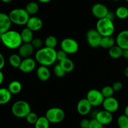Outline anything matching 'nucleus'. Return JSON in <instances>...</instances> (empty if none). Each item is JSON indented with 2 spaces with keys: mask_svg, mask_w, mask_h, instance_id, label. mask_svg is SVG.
Listing matches in <instances>:
<instances>
[{
  "mask_svg": "<svg viewBox=\"0 0 128 128\" xmlns=\"http://www.w3.org/2000/svg\"><path fill=\"white\" fill-rule=\"evenodd\" d=\"M34 48L31 43H22L18 48V54L21 58H28L32 54Z\"/></svg>",
  "mask_w": 128,
  "mask_h": 128,
  "instance_id": "obj_18",
  "label": "nucleus"
},
{
  "mask_svg": "<svg viewBox=\"0 0 128 128\" xmlns=\"http://www.w3.org/2000/svg\"><path fill=\"white\" fill-rule=\"evenodd\" d=\"M39 2H42V3H48V2H50L51 0H38Z\"/></svg>",
  "mask_w": 128,
  "mask_h": 128,
  "instance_id": "obj_46",
  "label": "nucleus"
},
{
  "mask_svg": "<svg viewBox=\"0 0 128 128\" xmlns=\"http://www.w3.org/2000/svg\"><path fill=\"white\" fill-rule=\"evenodd\" d=\"M108 54L111 58L118 59L122 56L123 50L118 45L115 44L114 46L111 48L110 50H108Z\"/></svg>",
  "mask_w": 128,
  "mask_h": 128,
  "instance_id": "obj_25",
  "label": "nucleus"
},
{
  "mask_svg": "<svg viewBox=\"0 0 128 128\" xmlns=\"http://www.w3.org/2000/svg\"><path fill=\"white\" fill-rule=\"evenodd\" d=\"M112 113L108 112L106 110H103L98 111L96 113L94 119H96L99 122L102 124L103 126L110 124L113 120Z\"/></svg>",
  "mask_w": 128,
  "mask_h": 128,
  "instance_id": "obj_11",
  "label": "nucleus"
},
{
  "mask_svg": "<svg viewBox=\"0 0 128 128\" xmlns=\"http://www.w3.org/2000/svg\"><path fill=\"white\" fill-rule=\"evenodd\" d=\"M31 112L30 104L24 100H19L14 102L11 106V112L15 117L24 118Z\"/></svg>",
  "mask_w": 128,
  "mask_h": 128,
  "instance_id": "obj_5",
  "label": "nucleus"
},
{
  "mask_svg": "<svg viewBox=\"0 0 128 128\" xmlns=\"http://www.w3.org/2000/svg\"><path fill=\"white\" fill-rule=\"evenodd\" d=\"M8 89L12 94H17L21 92L22 90V84L21 82L17 80H14L9 83Z\"/></svg>",
  "mask_w": 128,
  "mask_h": 128,
  "instance_id": "obj_23",
  "label": "nucleus"
},
{
  "mask_svg": "<svg viewBox=\"0 0 128 128\" xmlns=\"http://www.w3.org/2000/svg\"><path fill=\"white\" fill-rule=\"evenodd\" d=\"M4 79V76L3 72L1 71V70H0V85L3 82Z\"/></svg>",
  "mask_w": 128,
  "mask_h": 128,
  "instance_id": "obj_43",
  "label": "nucleus"
},
{
  "mask_svg": "<svg viewBox=\"0 0 128 128\" xmlns=\"http://www.w3.org/2000/svg\"><path fill=\"white\" fill-rule=\"evenodd\" d=\"M86 99L90 102L92 107H98L102 104L104 98L101 91L96 89H91L88 92Z\"/></svg>",
  "mask_w": 128,
  "mask_h": 128,
  "instance_id": "obj_8",
  "label": "nucleus"
},
{
  "mask_svg": "<svg viewBox=\"0 0 128 128\" xmlns=\"http://www.w3.org/2000/svg\"><path fill=\"white\" fill-rule=\"evenodd\" d=\"M11 22L18 26L26 24L30 19V14L23 8H15L11 10L8 14Z\"/></svg>",
  "mask_w": 128,
  "mask_h": 128,
  "instance_id": "obj_4",
  "label": "nucleus"
},
{
  "mask_svg": "<svg viewBox=\"0 0 128 128\" xmlns=\"http://www.w3.org/2000/svg\"><path fill=\"white\" fill-rule=\"evenodd\" d=\"M25 10L30 15L34 14L37 13L39 10L38 4L34 1H31L26 4Z\"/></svg>",
  "mask_w": 128,
  "mask_h": 128,
  "instance_id": "obj_29",
  "label": "nucleus"
},
{
  "mask_svg": "<svg viewBox=\"0 0 128 128\" xmlns=\"http://www.w3.org/2000/svg\"><path fill=\"white\" fill-rule=\"evenodd\" d=\"M59 64L62 68V69L64 70L66 73L72 72L74 69V63L71 59L68 58L64 59L63 60L60 61Z\"/></svg>",
  "mask_w": 128,
  "mask_h": 128,
  "instance_id": "obj_24",
  "label": "nucleus"
},
{
  "mask_svg": "<svg viewBox=\"0 0 128 128\" xmlns=\"http://www.w3.org/2000/svg\"><path fill=\"white\" fill-rule=\"evenodd\" d=\"M53 71H54V74L58 78L64 77L66 73V72L64 71V70L62 69V68L60 66V64H56V66L54 67Z\"/></svg>",
  "mask_w": 128,
  "mask_h": 128,
  "instance_id": "obj_34",
  "label": "nucleus"
},
{
  "mask_svg": "<svg viewBox=\"0 0 128 128\" xmlns=\"http://www.w3.org/2000/svg\"><path fill=\"white\" fill-rule=\"evenodd\" d=\"M1 1H2V2H4V3H8V2H11L12 0H1Z\"/></svg>",
  "mask_w": 128,
  "mask_h": 128,
  "instance_id": "obj_47",
  "label": "nucleus"
},
{
  "mask_svg": "<svg viewBox=\"0 0 128 128\" xmlns=\"http://www.w3.org/2000/svg\"><path fill=\"white\" fill-rule=\"evenodd\" d=\"M44 44L46 47L54 49L58 44V40L53 35H50L44 40Z\"/></svg>",
  "mask_w": 128,
  "mask_h": 128,
  "instance_id": "obj_30",
  "label": "nucleus"
},
{
  "mask_svg": "<svg viewBox=\"0 0 128 128\" xmlns=\"http://www.w3.org/2000/svg\"><path fill=\"white\" fill-rule=\"evenodd\" d=\"M88 128H104V126L99 122L96 119L93 118L90 120V124Z\"/></svg>",
  "mask_w": 128,
  "mask_h": 128,
  "instance_id": "obj_36",
  "label": "nucleus"
},
{
  "mask_svg": "<svg viewBox=\"0 0 128 128\" xmlns=\"http://www.w3.org/2000/svg\"><path fill=\"white\" fill-rule=\"evenodd\" d=\"M1 42L8 49H18L22 44L20 32L10 30L1 34Z\"/></svg>",
  "mask_w": 128,
  "mask_h": 128,
  "instance_id": "obj_2",
  "label": "nucleus"
},
{
  "mask_svg": "<svg viewBox=\"0 0 128 128\" xmlns=\"http://www.w3.org/2000/svg\"><path fill=\"white\" fill-rule=\"evenodd\" d=\"M102 105L104 110L111 113L116 112L120 107L118 101L113 96L108 98H105Z\"/></svg>",
  "mask_w": 128,
  "mask_h": 128,
  "instance_id": "obj_12",
  "label": "nucleus"
},
{
  "mask_svg": "<svg viewBox=\"0 0 128 128\" xmlns=\"http://www.w3.org/2000/svg\"><path fill=\"white\" fill-rule=\"evenodd\" d=\"M66 58H68L67 54H66L64 51H62V50L56 51V60H57V61H58L59 62H60L61 61L63 60L64 59H66Z\"/></svg>",
  "mask_w": 128,
  "mask_h": 128,
  "instance_id": "obj_37",
  "label": "nucleus"
},
{
  "mask_svg": "<svg viewBox=\"0 0 128 128\" xmlns=\"http://www.w3.org/2000/svg\"><path fill=\"white\" fill-rule=\"evenodd\" d=\"M26 26L30 30L33 32H36L41 30L43 26V22L40 18L37 16H32L30 18Z\"/></svg>",
  "mask_w": 128,
  "mask_h": 128,
  "instance_id": "obj_15",
  "label": "nucleus"
},
{
  "mask_svg": "<svg viewBox=\"0 0 128 128\" xmlns=\"http://www.w3.org/2000/svg\"><path fill=\"white\" fill-rule=\"evenodd\" d=\"M38 118L39 117L38 116L37 114L31 111V112H30V113L27 115V116H26L25 118H26V121H27L29 124L34 125V124L36 122Z\"/></svg>",
  "mask_w": 128,
  "mask_h": 128,
  "instance_id": "obj_33",
  "label": "nucleus"
},
{
  "mask_svg": "<svg viewBox=\"0 0 128 128\" xmlns=\"http://www.w3.org/2000/svg\"></svg>",
  "mask_w": 128,
  "mask_h": 128,
  "instance_id": "obj_51",
  "label": "nucleus"
},
{
  "mask_svg": "<svg viewBox=\"0 0 128 128\" xmlns=\"http://www.w3.org/2000/svg\"><path fill=\"white\" fill-rule=\"evenodd\" d=\"M65 115V112L62 109L54 107L47 110L45 116L50 123L58 124L62 122L64 120Z\"/></svg>",
  "mask_w": 128,
  "mask_h": 128,
  "instance_id": "obj_6",
  "label": "nucleus"
},
{
  "mask_svg": "<svg viewBox=\"0 0 128 128\" xmlns=\"http://www.w3.org/2000/svg\"><path fill=\"white\" fill-rule=\"evenodd\" d=\"M1 42V34H0V44Z\"/></svg>",
  "mask_w": 128,
  "mask_h": 128,
  "instance_id": "obj_48",
  "label": "nucleus"
},
{
  "mask_svg": "<svg viewBox=\"0 0 128 128\" xmlns=\"http://www.w3.org/2000/svg\"><path fill=\"white\" fill-rule=\"evenodd\" d=\"M112 1H120V0H112Z\"/></svg>",
  "mask_w": 128,
  "mask_h": 128,
  "instance_id": "obj_49",
  "label": "nucleus"
},
{
  "mask_svg": "<svg viewBox=\"0 0 128 128\" xmlns=\"http://www.w3.org/2000/svg\"><path fill=\"white\" fill-rule=\"evenodd\" d=\"M21 57L19 54H12L9 57V62L12 67L15 68H19L21 63Z\"/></svg>",
  "mask_w": 128,
  "mask_h": 128,
  "instance_id": "obj_26",
  "label": "nucleus"
},
{
  "mask_svg": "<svg viewBox=\"0 0 128 128\" xmlns=\"http://www.w3.org/2000/svg\"><path fill=\"white\" fill-rule=\"evenodd\" d=\"M116 17L121 20H124L128 17V8L125 6H120L115 11Z\"/></svg>",
  "mask_w": 128,
  "mask_h": 128,
  "instance_id": "obj_27",
  "label": "nucleus"
},
{
  "mask_svg": "<svg viewBox=\"0 0 128 128\" xmlns=\"http://www.w3.org/2000/svg\"><path fill=\"white\" fill-rule=\"evenodd\" d=\"M31 44L34 49H37L38 50L42 48V45H43V41L41 38H34L31 41Z\"/></svg>",
  "mask_w": 128,
  "mask_h": 128,
  "instance_id": "obj_35",
  "label": "nucleus"
},
{
  "mask_svg": "<svg viewBox=\"0 0 128 128\" xmlns=\"http://www.w3.org/2000/svg\"><path fill=\"white\" fill-rule=\"evenodd\" d=\"M125 1H126V2H128V0H125Z\"/></svg>",
  "mask_w": 128,
  "mask_h": 128,
  "instance_id": "obj_50",
  "label": "nucleus"
},
{
  "mask_svg": "<svg viewBox=\"0 0 128 128\" xmlns=\"http://www.w3.org/2000/svg\"><path fill=\"white\" fill-rule=\"evenodd\" d=\"M96 29L102 37L111 36L114 32L115 26L113 21L106 17L98 20Z\"/></svg>",
  "mask_w": 128,
  "mask_h": 128,
  "instance_id": "obj_3",
  "label": "nucleus"
},
{
  "mask_svg": "<svg viewBox=\"0 0 128 128\" xmlns=\"http://www.w3.org/2000/svg\"><path fill=\"white\" fill-rule=\"evenodd\" d=\"M115 16H116V15H115V13H114V12H112V11H109V12H108V15H107V16H106V18H109L110 20H112V21H114V19Z\"/></svg>",
  "mask_w": 128,
  "mask_h": 128,
  "instance_id": "obj_41",
  "label": "nucleus"
},
{
  "mask_svg": "<svg viewBox=\"0 0 128 128\" xmlns=\"http://www.w3.org/2000/svg\"><path fill=\"white\" fill-rule=\"evenodd\" d=\"M115 44H116V40L112 36H103V37L102 36L100 46L104 49L110 50Z\"/></svg>",
  "mask_w": 128,
  "mask_h": 128,
  "instance_id": "obj_20",
  "label": "nucleus"
},
{
  "mask_svg": "<svg viewBox=\"0 0 128 128\" xmlns=\"http://www.w3.org/2000/svg\"><path fill=\"white\" fill-rule=\"evenodd\" d=\"M108 12L109 10L107 6L102 3L94 4L91 8L92 15L98 20L106 18Z\"/></svg>",
  "mask_w": 128,
  "mask_h": 128,
  "instance_id": "obj_10",
  "label": "nucleus"
},
{
  "mask_svg": "<svg viewBox=\"0 0 128 128\" xmlns=\"http://www.w3.org/2000/svg\"><path fill=\"white\" fill-rule=\"evenodd\" d=\"M122 57L124 58L126 60H128V49L123 50V54H122Z\"/></svg>",
  "mask_w": 128,
  "mask_h": 128,
  "instance_id": "obj_42",
  "label": "nucleus"
},
{
  "mask_svg": "<svg viewBox=\"0 0 128 128\" xmlns=\"http://www.w3.org/2000/svg\"><path fill=\"white\" fill-rule=\"evenodd\" d=\"M124 76H126V77L128 78V66L124 69Z\"/></svg>",
  "mask_w": 128,
  "mask_h": 128,
  "instance_id": "obj_44",
  "label": "nucleus"
},
{
  "mask_svg": "<svg viewBox=\"0 0 128 128\" xmlns=\"http://www.w3.org/2000/svg\"><path fill=\"white\" fill-rule=\"evenodd\" d=\"M35 60L41 66H48L53 64L56 60V51L55 49L44 47L38 50L35 53Z\"/></svg>",
  "mask_w": 128,
  "mask_h": 128,
  "instance_id": "obj_1",
  "label": "nucleus"
},
{
  "mask_svg": "<svg viewBox=\"0 0 128 128\" xmlns=\"http://www.w3.org/2000/svg\"><path fill=\"white\" fill-rule=\"evenodd\" d=\"M50 122L46 116H40L34 124V128H50Z\"/></svg>",
  "mask_w": 128,
  "mask_h": 128,
  "instance_id": "obj_28",
  "label": "nucleus"
},
{
  "mask_svg": "<svg viewBox=\"0 0 128 128\" xmlns=\"http://www.w3.org/2000/svg\"><path fill=\"white\" fill-rule=\"evenodd\" d=\"M102 36L96 29H91L86 33V41L89 46L91 48H96L100 46Z\"/></svg>",
  "mask_w": 128,
  "mask_h": 128,
  "instance_id": "obj_9",
  "label": "nucleus"
},
{
  "mask_svg": "<svg viewBox=\"0 0 128 128\" xmlns=\"http://www.w3.org/2000/svg\"><path fill=\"white\" fill-rule=\"evenodd\" d=\"M101 93H102V96L105 98H108L112 97L114 94L113 89H112V86H106L102 88V89L101 91Z\"/></svg>",
  "mask_w": 128,
  "mask_h": 128,
  "instance_id": "obj_32",
  "label": "nucleus"
},
{
  "mask_svg": "<svg viewBox=\"0 0 128 128\" xmlns=\"http://www.w3.org/2000/svg\"><path fill=\"white\" fill-rule=\"evenodd\" d=\"M90 124V120L88 119H82L80 122V126L81 128H88Z\"/></svg>",
  "mask_w": 128,
  "mask_h": 128,
  "instance_id": "obj_39",
  "label": "nucleus"
},
{
  "mask_svg": "<svg viewBox=\"0 0 128 128\" xmlns=\"http://www.w3.org/2000/svg\"><path fill=\"white\" fill-rule=\"evenodd\" d=\"M116 44L122 50L128 49V30H125L119 32L116 38Z\"/></svg>",
  "mask_w": 128,
  "mask_h": 128,
  "instance_id": "obj_16",
  "label": "nucleus"
},
{
  "mask_svg": "<svg viewBox=\"0 0 128 128\" xmlns=\"http://www.w3.org/2000/svg\"><path fill=\"white\" fill-rule=\"evenodd\" d=\"M12 22L9 15L4 12H0V34L4 33L10 30Z\"/></svg>",
  "mask_w": 128,
  "mask_h": 128,
  "instance_id": "obj_17",
  "label": "nucleus"
},
{
  "mask_svg": "<svg viewBox=\"0 0 128 128\" xmlns=\"http://www.w3.org/2000/svg\"><path fill=\"white\" fill-rule=\"evenodd\" d=\"M36 66V60L31 58H24L22 60L19 70L24 73H29L34 71Z\"/></svg>",
  "mask_w": 128,
  "mask_h": 128,
  "instance_id": "obj_13",
  "label": "nucleus"
},
{
  "mask_svg": "<svg viewBox=\"0 0 128 128\" xmlns=\"http://www.w3.org/2000/svg\"><path fill=\"white\" fill-rule=\"evenodd\" d=\"M5 64V59L1 52H0V70H2Z\"/></svg>",
  "mask_w": 128,
  "mask_h": 128,
  "instance_id": "obj_40",
  "label": "nucleus"
},
{
  "mask_svg": "<svg viewBox=\"0 0 128 128\" xmlns=\"http://www.w3.org/2000/svg\"><path fill=\"white\" fill-rule=\"evenodd\" d=\"M92 106L86 98H82L78 101L77 104V111L81 116L88 114L91 111Z\"/></svg>",
  "mask_w": 128,
  "mask_h": 128,
  "instance_id": "obj_14",
  "label": "nucleus"
},
{
  "mask_svg": "<svg viewBox=\"0 0 128 128\" xmlns=\"http://www.w3.org/2000/svg\"><path fill=\"white\" fill-rule=\"evenodd\" d=\"M36 76L40 81H46L50 79L51 76V72L48 69V67L40 66L36 70Z\"/></svg>",
  "mask_w": 128,
  "mask_h": 128,
  "instance_id": "obj_19",
  "label": "nucleus"
},
{
  "mask_svg": "<svg viewBox=\"0 0 128 128\" xmlns=\"http://www.w3.org/2000/svg\"><path fill=\"white\" fill-rule=\"evenodd\" d=\"M12 97V94L6 88H0V104H5L9 102Z\"/></svg>",
  "mask_w": 128,
  "mask_h": 128,
  "instance_id": "obj_22",
  "label": "nucleus"
},
{
  "mask_svg": "<svg viewBox=\"0 0 128 128\" xmlns=\"http://www.w3.org/2000/svg\"><path fill=\"white\" fill-rule=\"evenodd\" d=\"M22 43H31L34 38L33 36V31L30 30L27 27L24 28L20 32Z\"/></svg>",
  "mask_w": 128,
  "mask_h": 128,
  "instance_id": "obj_21",
  "label": "nucleus"
},
{
  "mask_svg": "<svg viewBox=\"0 0 128 128\" xmlns=\"http://www.w3.org/2000/svg\"><path fill=\"white\" fill-rule=\"evenodd\" d=\"M117 124L119 128H128V117L124 114L120 115L117 120Z\"/></svg>",
  "mask_w": 128,
  "mask_h": 128,
  "instance_id": "obj_31",
  "label": "nucleus"
},
{
  "mask_svg": "<svg viewBox=\"0 0 128 128\" xmlns=\"http://www.w3.org/2000/svg\"><path fill=\"white\" fill-rule=\"evenodd\" d=\"M61 50L64 51L66 54H72L78 51L79 44L76 40L71 38H66L61 41Z\"/></svg>",
  "mask_w": 128,
  "mask_h": 128,
  "instance_id": "obj_7",
  "label": "nucleus"
},
{
  "mask_svg": "<svg viewBox=\"0 0 128 128\" xmlns=\"http://www.w3.org/2000/svg\"><path fill=\"white\" fill-rule=\"evenodd\" d=\"M124 114L126 115V116L128 117V105L126 106V108H124Z\"/></svg>",
  "mask_w": 128,
  "mask_h": 128,
  "instance_id": "obj_45",
  "label": "nucleus"
},
{
  "mask_svg": "<svg viewBox=\"0 0 128 128\" xmlns=\"http://www.w3.org/2000/svg\"><path fill=\"white\" fill-rule=\"evenodd\" d=\"M111 86H112L114 92H118V91H120L122 90L123 85H122V83L121 81H116V82L112 84Z\"/></svg>",
  "mask_w": 128,
  "mask_h": 128,
  "instance_id": "obj_38",
  "label": "nucleus"
}]
</instances>
